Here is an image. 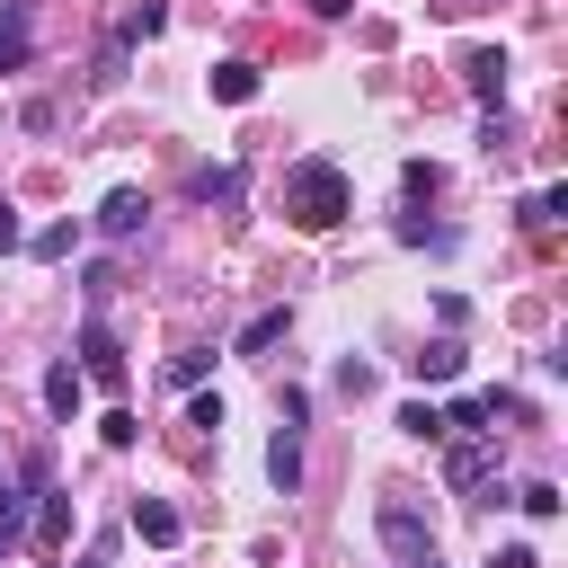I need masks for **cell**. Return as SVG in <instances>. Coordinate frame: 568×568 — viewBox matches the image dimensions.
<instances>
[{"instance_id":"cell-1","label":"cell","mask_w":568,"mask_h":568,"mask_svg":"<svg viewBox=\"0 0 568 568\" xmlns=\"http://www.w3.org/2000/svg\"><path fill=\"white\" fill-rule=\"evenodd\" d=\"M284 213H293L302 231H337V222L355 213V186H346V169H337V160H302V169L284 178Z\"/></svg>"},{"instance_id":"cell-2","label":"cell","mask_w":568,"mask_h":568,"mask_svg":"<svg viewBox=\"0 0 568 568\" xmlns=\"http://www.w3.org/2000/svg\"><path fill=\"white\" fill-rule=\"evenodd\" d=\"M373 524H382V541H390L399 559H426V550H435V532H426V515H417L408 497H382V515H373Z\"/></svg>"},{"instance_id":"cell-3","label":"cell","mask_w":568,"mask_h":568,"mask_svg":"<svg viewBox=\"0 0 568 568\" xmlns=\"http://www.w3.org/2000/svg\"><path fill=\"white\" fill-rule=\"evenodd\" d=\"M488 470H497V426H488V435H462V444H453V462H444V479H453V488H479Z\"/></svg>"},{"instance_id":"cell-4","label":"cell","mask_w":568,"mask_h":568,"mask_svg":"<svg viewBox=\"0 0 568 568\" xmlns=\"http://www.w3.org/2000/svg\"><path fill=\"white\" fill-rule=\"evenodd\" d=\"M36 53V18H27V0H0V71H18Z\"/></svg>"},{"instance_id":"cell-5","label":"cell","mask_w":568,"mask_h":568,"mask_svg":"<svg viewBox=\"0 0 568 568\" xmlns=\"http://www.w3.org/2000/svg\"><path fill=\"white\" fill-rule=\"evenodd\" d=\"M462 80H470V98H479V106H497V98H506V53H497V44H479V53L462 62Z\"/></svg>"},{"instance_id":"cell-6","label":"cell","mask_w":568,"mask_h":568,"mask_svg":"<svg viewBox=\"0 0 568 568\" xmlns=\"http://www.w3.org/2000/svg\"><path fill=\"white\" fill-rule=\"evenodd\" d=\"M142 213H151V204H142V186H115V195L98 204V231H106V240H133V231H142Z\"/></svg>"},{"instance_id":"cell-7","label":"cell","mask_w":568,"mask_h":568,"mask_svg":"<svg viewBox=\"0 0 568 568\" xmlns=\"http://www.w3.org/2000/svg\"><path fill=\"white\" fill-rule=\"evenodd\" d=\"M80 355H89V382H106V390H115V382H124V346H115V337H106V328H98V320H89V328H80Z\"/></svg>"},{"instance_id":"cell-8","label":"cell","mask_w":568,"mask_h":568,"mask_svg":"<svg viewBox=\"0 0 568 568\" xmlns=\"http://www.w3.org/2000/svg\"><path fill=\"white\" fill-rule=\"evenodd\" d=\"M266 479H275L284 497L302 488V435H293V426H275V444H266Z\"/></svg>"},{"instance_id":"cell-9","label":"cell","mask_w":568,"mask_h":568,"mask_svg":"<svg viewBox=\"0 0 568 568\" xmlns=\"http://www.w3.org/2000/svg\"><path fill=\"white\" fill-rule=\"evenodd\" d=\"M133 532H142L151 550H178V506H160V497H133Z\"/></svg>"},{"instance_id":"cell-10","label":"cell","mask_w":568,"mask_h":568,"mask_svg":"<svg viewBox=\"0 0 568 568\" xmlns=\"http://www.w3.org/2000/svg\"><path fill=\"white\" fill-rule=\"evenodd\" d=\"M213 98H222V106H248V98H257V62H240V53L213 62Z\"/></svg>"},{"instance_id":"cell-11","label":"cell","mask_w":568,"mask_h":568,"mask_svg":"<svg viewBox=\"0 0 568 568\" xmlns=\"http://www.w3.org/2000/svg\"><path fill=\"white\" fill-rule=\"evenodd\" d=\"M408 373H417V382H453V373H462V346H453V337H435L426 355H408Z\"/></svg>"},{"instance_id":"cell-12","label":"cell","mask_w":568,"mask_h":568,"mask_svg":"<svg viewBox=\"0 0 568 568\" xmlns=\"http://www.w3.org/2000/svg\"><path fill=\"white\" fill-rule=\"evenodd\" d=\"M44 408H53L62 426L80 417V373H71V364H53V373H44Z\"/></svg>"},{"instance_id":"cell-13","label":"cell","mask_w":568,"mask_h":568,"mask_svg":"<svg viewBox=\"0 0 568 568\" xmlns=\"http://www.w3.org/2000/svg\"><path fill=\"white\" fill-rule=\"evenodd\" d=\"M160 27H169V9H160V0H133V9H124V36H115V44H142V36H160Z\"/></svg>"},{"instance_id":"cell-14","label":"cell","mask_w":568,"mask_h":568,"mask_svg":"<svg viewBox=\"0 0 568 568\" xmlns=\"http://www.w3.org/2000/svg\"><path fill=\"white\" fill-rule=\"evenodd\" d=\"M275 337H284V311H257V320H248V328H240V355H266V346H275Z\"/></svg>"},{"instance_id":"cell-15","label":"cell","mask_w":568,"mask_h":568,"mask_svg":"<svg viewBox=\"0 0 568 568\" xmlns=\"http://www.w3.org/2000/svg\"><path fill=\"white\" fill-rule=\"evenodd\" d=\"M399 426H408V435H426V444H444V408H435V399H408V408H399Z\"/></svg>"},{"instance_id":"cell-16","label":"cell","mask_w":568,"mask_h":568,"mask_svg":"<svg viewBox=\"0 0 568 568\" xmlns=\"http://www.w3.org/2000/svg\"><path fill=\"white\" fill-rule=\"evenodd\" d=\"M515 506H524L532 524H550V515H559V488H550V479H524V488H515Z\"/></svg>"},{"instance_id":"cell-17","label":"cell","mask_w":568,"mask_h":568,"mask_svg":"<svg viewBox=\"0 0 568 568\" xmlns=\"http://www.w3.org/2000/svg\"><path fill=\"white\" fill-rule=\"evenodd\" d=\"M62 532H71V497H44V506H36V541H44V550H53V541H62Z\"/></svg>"},{"instance_id":"cell-18","label":"cell","mask_w":568,"mask_h":568,"mask_svg":"<svg viewBox=\"0 0 568 568\" xmlns=\"http://www.w3.org/2000/svg\"><path fill=\"white\" fill-rule=\"evenodd\" d=\"M559 213H568V186H541V195H532V204H524V222H532V231H550V222H559Z\"/></svg>"},{"instance_id":"cell-19","label":"cell","mask_w":568,"mask_h":568,"mask_svg":"<svg viewBox=\"0 0 568 568\" xmlns=\"http://www.w3.org/2000/svg\"><path fill=\"white\" fill-rule=\"evenodd\" d=\"M71 240H80V222H53V231H36L27 248H36V257H71Z\"/></svg>"},{"instance_id":"cell-20","label":"cell","mask_w":568,"mask_h":568,"mask_svg":"<svg viewBox=\"0 0 568 568\" xmlns=\"http://www.w3.org/2000/svg\"><path fill=\"white\" fill-rule=\"evenodd\" d=\"M98 435H106V444H115V453H124V444H133V435H142V426H133V408H106V417H98Z\"/></svg>"},{"instance_id":"cell-21","label":"cell","mask_w":568,"mask_h":568,"mask_svg":"<svg viewBox=\"0 0 568 568\" xmlns=\"http://www.w3.org/2000/svg\"><path fill=\"white\" fill-rule=\"evenodd\" d=\"M488 568H541V559H532L524 541H506V550H488Z\"/></svg>"},{"instance_id":"cell-22","label":"cell","mask_w":568,"mask_h":568,"mask_svg":"<svg viewBox=\"0 0 568 568\" xmlns=\"http://www.w3.org/2000/svg\"><path fill=\"white\" fill-rule=\"evenodd\" d=\"M0 248H27V231H18V213L0 204Z\"/></svg>"},{"instance_id":"cell-23","label":"cell","mask_w":568,"mask_h":568,"mask_svg":"<svg viewBox=\"0 0 568 568\" xmlns=\"http://www.w3.org/2000/svg\"><path fill=\"white\" fill-rule=\"evenodd\" d=\"M346 9H355V0H311V18H346Z\"/></svg>"},{"instance_id":"cell-24","label":"cell","mask_w":568,"mask_h":568,"mask_svg":"<svg viewBox=\"0 0 568 568\" xmlns=\"http://www.w3.org/2000/svg\"><path fill=\"white\" fill-rule=\"evenodd\" d=\"M408 568H435V550H426V559H408Z\"/></svg>"},{"instance_id":"cell-25","label":"cell","mask_w":568,"mask_h":568,"mask_svg":"<svg viewBox=\"0 0 568 568\" xmlns=\"http://www.w3.org/2000/svg\"><path fill=\"white\" fill-rule=\"evenodd\" d=\"M80 568H98V559H80Z\"/></svg>"}]
</instances>
